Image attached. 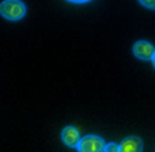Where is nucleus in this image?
Masks as SVG:
<instances>
[{"label": "nucleus", "mask_w": 155, "mask_h": 152, "mask_svg": "<svg viewBox=\"0 0 155 152\" xmlns=\"http://www.w3.org/2000/svg\"><path fill=\"white\" fill-rule=\"evenodd\" d=\"M27 7L21 0H4L0 3V16L8 21H18L25 16Z\"/></svg>", "instance_id": "f257e3e1"}, {"label": "nucleus", "mask_w": 155, "mask_h": 152, "mask_svg": "<svg viewBox=\"0 0 155 152\" xmlns=\"http://www.w3.org/2000/svg\"><path fill=\"white\" fill-rule=\"evenodd\" d=\"M104 147H106V142H104L102 137L86 135L83 138H81L76 149L79 152H100L104 151Z\"/></svg>", "instance_id": "f03ea898"}, {"label": "nucleus", "mask_w": 155, "mask_h": 152, "mask_svg": "<svg viewBox=\"0 0 155 152\" xmlns=\"http://www.w3.org/2000/svg\"><path fill=\"white\" fill-rule=\"evenodd\" d=\"M133 53L135 58H138L141 61H151L152 57L155 53V48L152 44H150L148 41L140 40V41L134 42L133 45Z\"/></svg>", "instance_id": "7ed1b4c3"}, {"label": "nucleus", "mask_w": 155, "mask_h": 152, "mask_svg": "<svg viewBox=\"0 0 155 152\" xmlns=\"http://www.w3.org/2000/svg\"><path fill=\"white\" fill-rule=\"evenodd\" d=\"M61 138H62V142L69 147V148H76L79 141H81V134L78 131L75 127L72 125H68L62 130V134H61Z\"/></svg>", "instance_id": "20e7f679"}, {"label": "nucleus", "mask_w": 155, "mask_h": 152, "mask_svg": "<svg viewBox=\"0 0 155 152\" xmlns=\"http://www.w3.org/2000/svg\"><path fill=\"white\" fill-rule=\"evenodd\" d=\"M143 148H144L143 140L135 135L127 137L120 144V151L121 152H140V151H143Z\"/></svg>", "instance_id": "39448f33"}, {"label": "nucleus", "mask_w": 155, "mask_h": 152, "mask_svg": "<svg viewBox=\"0 0 155 152\" xmlns=\"http://www.w3.org/2000/svg\"><path fill=\"white\" fill-rule=\"evenodd\" d=\"M104 151H106V152H120V145L114 144V142L106 144V147H104Z\"/></svg>", "instance_id": "423d86ee"}, {"label": "nucleus", "mask_w": 155, "mask_h": 152, "mask_svg": "<svg viewBox=\"0 0 155 152\" xmlns=\"http://www.w3.org/2000/svg\"><path fill=\"white\" fill-rule=\"evenodd\" d=\"M144 7L150 8V10H155V0H138Z\"/></svg>", "instance_id": "0eeeda50"}, {"label": "nucleus", "mask_w": 155, "mask_h": 152, "mask_svg": "<svg viewBox=\"0 0 155 152\" xmlns=\"http://www.w3.org/2000/svg\"><path fill=\"white\" fill-rule=\"evenodd\" d=\"M66 2H69V3H75V4H83V3L90 2V0H66Z\"/></svg>", "instance_id": "6e6552de"}, {"label": "nucleus", "mask_w": 155, "mask_h": 152, "mask_svg": "<svg viewBox=\"0 0 155 152\" xmlns=\"http://www.w3.org/2000/svg\"><path fill=\"white\" fill-rule=\"evenodd\" d=\"M151 62H152V65H154V68H155V53H154V57H152Z\"/></svg>", "instance_id": "1a4fd4ad"}]
</instances>
